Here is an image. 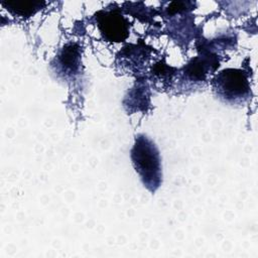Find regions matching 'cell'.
I'll list each match as a JSON object with an SVG mask.
<instances>
[{"instance_id":"cell-5","label":"cell","mask_w":258,"mask_h":258,"mask_svg":"<svg viewBox=\"0 0 258 258\" xmlns=\"http://www.w3.org/2000/svg\"><path fill=\"white\" fill-rule=\"evenodd\" d=\"M2 4L7 7V9L13 13L14 15H18L20 17H28L34 14L41 6L44 5L43 2H32V1H24V2H2Z\"/></svg>"},{"instance_id":"cell-4","label":"cell","mask_w":258,"mask_h":258,"mask_svg":"<svg viewBox=\"0 0 258 258\" xmlns=\"http://www.w3.org/2000/svg\"><path fill=\"white\" fill-rule=\"evenodd\" d=\"M214 57H196L184 68V75L192 82H203L208 74V64L214 62Z\"/></svg>"},{"instance_id":"cell-1","label":"cell","mask_w":258,"mask_h":258,"mask_svg":"<svg viewBox=\"0 0 258 258\" xmlns=\"http://www.w3.org/2000/svg\"><path fill=\"white\" fill-rule=\"evenodd\" d=\"M131 159L144 186L154 192L162 179L160 155L154 142L143 134L137 135L131 150Z\"/></svg>"},{"instance_id":"cell-3","label":"cell","mask_w":258,"mask_h":258,"mask_svg":"<svg viewBox=\"0 0 258 258\" xmlns=\"http://www.w3.org/2000/svg\"><path fill=\"white\" fill-rule=\"evenodd\" d=\"M98 26L103 36L109 41L120 42L129 34V22L117 11L98 13Z\"/></svg>"},{"instance_id":"cell-2","label":"cell","mask_w":258,"mask_h":258,"mask_svg":"<svg viewBox=\"0 0 258 258\" xmlns=\"http://www.w3.org/2000/svg\"><path fill=\"white\" fill-rule=\"evenodd\" d=\"M216 96L225 103L242 104L250 97L247 75L239 69H225L212 81Z\"/></svg>"}]
</instances>
